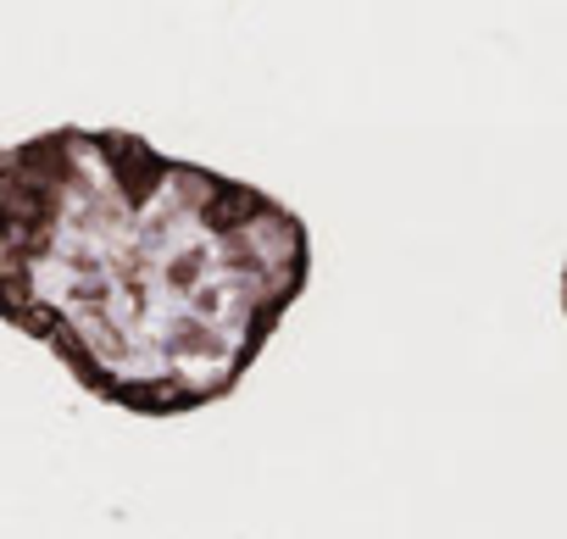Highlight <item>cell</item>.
Segmentation results:
<instances>
[{
    "label": "cell",
    "mask_w": 567,
    "mask_h": 539,
    "mask_svg": "<svg viewBox=\"0 0 567 539\" xmlns=\"http://www.w3.org/2000/svg\"><path fill=\"white\" fill-rule=\"evenodd\" d=\"M307 290V217L250 178L134 128L0 145V323L117 412L228 401Z\"/></svg>",
    "instance_id": "obj_1"
},
{
    "label": "cell",
    "mask_w": 567,
    "mask_h": 539,
    "mask_svg": "<svg viewBox=\"0 0 567 539\" xmlns=\"http://www.w3.org/2000/svg\"><path fill=\"white\" fill-rule=\"evenodd\" d=\"M561 318H567V261H561Z\"/></svg>",
    "instance_id": "obj_2"
}]
</instances>
